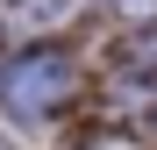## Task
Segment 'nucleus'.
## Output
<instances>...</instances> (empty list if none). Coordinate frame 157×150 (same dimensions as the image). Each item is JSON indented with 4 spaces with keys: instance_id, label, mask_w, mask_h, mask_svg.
<instances>
[{
    "instance_id": "1",
    "label": "nucleus",
    "mask_w": 157,
    "mask_h": 150,
    "mask_svg": "<svg viewBox=\"0 0 157 150\" xmlns=\"http://www.w3.org/2000/svg\"><path fill=\"white\" fill-rule=\"evenodd\" d=\"M78 86V71L57 43H29V50H14L7 64H0V107L21 114V121H43V114H57L64 100Z\"/></svg>"
},
{
    "instance_id": "2",
    "label": "nucleus",
    "mask_w": 157,
    "mask_h": 150,
    "mask_svg": "<svg viewBox=\"0 0 157 150\" xmlns=\"http://www.w3.org/2000/svg\"><path fill=\"white\" fill-rule=\"evenodd\" d=\"M128 57H136V64H157V29H143V43L128 50Z\"/></svg>"
}]
</instances>
